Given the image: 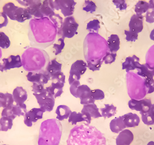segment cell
<instances>
[{
	"label": "cell",
	"mask_w": 154,
	"mask_h": 145,
	"mask_svg": "<svg viewBox=\"0 0 154 145\" xmlns=\"http://www.w3.org/2000/svg\"><path fill=\"white\" fill-rule=\"evenodd\" d=\"M87 69V64L82 60H78L73 62L69 72L68 82L70 85L76 80H79L81 75L85 73Z\"/></svg>",
	"instance_id": "obj_8"
},
{
	"label": "cell",
	"mask_w": 154,
	"mask_h": 145,
	"mask_svg": "<svg viewBox=\"0 0 154 145\" xmlns=\"http://www.w3.org/2000/svg\"><path fill=\"white\" fill-rule=\"evenodd\" d=\"M137 74L144 78H153L154 76V68L148 63L141 64L137 68Z\"/></svg>",
	"instance_id": "obj_24"
},
{
	"label": "cell",
	"mask_w": 154,
	"mask_h": 145,
	"mask_svg": "<svg viewBox=\"0 0 154 145\" xmlns=\"http://www.w3.org/2000/svg\"><path fill=\"white\" fill-rule=\"evenodd\" d=\"M22 66L21 58L20 55H11L7 58H3L0 62V71L3 72L14 68Z\"/></svg>",
	"instance_id": "obj_9"
},
{
	"label": "cell",
	"mask_w": 154,
	"mask_h": 145,
	"mask_svg": "<svg viewBox=\"0 0 154 145\" xmlns=\"http://www.w3.org/2000/svg\"><path fill=\"white\" fill-rule=\"evenodd\" d=\"M105 108L100 109V111L102 112V117L105 119L106 118H111L116 115V107L114 106L113 104H104Z\"/></svg>",
	"instance_id": "obj_30"
},
{
	"label": "cell",
	"mask_w": 154,
	"mask_h": 145,
	"mask_svg": "<svg viewBox=\"0 0 154 145\" xmlns=\"http://www.w3.org/2000/svg\"><path fill=\"white\" fill-rule=\"evenodd\" d=\"M116 53H112L110 52H108L106 55L103 58V60L105 64H111L115 62L116 57Z\"/></svg>",
	"instance_id": "obj_45"
},
{
	"label": "cell",
	"mask_w": 154,
	"mask_h": 145,
	"mask_svg": "<svg viewBox=\"0 0 154 145\" xmlns=\"http://www.w3.org/2000/svg\"></svg>",
	"instance_id": "obj_63"
},
{
	"label": "cell",
	"mask_w": 154,
	"mask_h": 145,
	"mask_svg": "<svg viewBox=\"0 0 154 145\" xmlns=\"http://www.w3.org/2000/svg\"><path fill=\"white\" fill-rule=\"evenodd\" d=\"M127 0H113V3L116 8L121 11L125 10L128 8V4L126 2Z\"/></svg>",
	"instance_id": "obj_49"
},
{
	"label": "cell",
	"mask_w": 154,
	"mask_h": 145,
	"mask_svg": "<svg viewBox=\"0 0 154 145\" xmlns=\"http://www.w3.org/2000/svg\"><path fill=\"white\" fill-rule=\"evenodd\" d=\"M124 32L126 36L125 39L127 41L135 42L138 39V34L130 30H125Z\"/></svg>",
	"instance_id": "obj_47"
},
{
	"label": "cell",
	"mask_w": 154,
	"mask_h": 145,
	"mask_svg": "<svg viewBox=\"0 0 154 145\" xmlns=\"http://www.w3.org/2000/svg\"><path fill=\"white\" fill-rule=\"evenodd\" d=\"M65 75L61 71L57 72L51 77V80L52 81H59L65 83Z\"/></svg>",
	"instance_id": "obj_48"
},
{
	"label": "cell",
	"mask_w": 154,
	"mask_h": 145,
	"mask_svg": "<svg viewBox=\"0 0 154 145\" xmlns=\"http://www.w3.org/2000/svg\"><path fill=\"white\" fill-rule=\"evenodd\" d=\"M63 18L54 14L50 17L33 18L29 22L28 38L31 46L46 49L55 42Z\"/></svg>",
	"instance_id": "obj_1"
},
{
	"label": "cell",
	"mask_w": 154,
	"mask_h": 145,
	"mask_svg": "<svg viewBox=\"0 0 154 145\" xmlns=\"http://www.w3.org/2000/svg\"><path fill=\"white\" fill-rule=\"evenodd\" d=\"M60 121L50 119L43 121L40 128L38 145H59L62 135Z\"/></svg>",
	"instance_id": "obj_5"
},
{
	"label": "cell",
	"mask_w": 154,
	"mask_h": 145,
	"mask_svg": "<svg viewBox=\"0 0 154 145\" xmlns=\"http://www.w3.org/2000/svg\"><path fill=\"white\" fill-rule=\"evenodd\" d=\"M134 135L129 129H125L120 133L116 139V145H130L134 140Z\"/></svg>",
	"instance_id": "obj_18"
},
{
	"label": "cell",
	"mask_w": 154,
	"mask_h": 145,
	"mask_svg": "<svg viewBox=\"0 0 154 145\" xmlns=\"http://www.w3.org/2000/svg\"><path fill=\"white\" fill-rule=\"evenodd\" d=\"M149 112L151 114L154 115V104H152L151 107H150V110H149Z\"/></svg>",
	"instance_id": "obj_58"
},
{
	"label": "cell",
	"mask_w": 154,
	"mask_h": 145,
	"mask_svg": "<svg viewBox=\"0 0 154 145\" xmlns=\"http://www.w3.org/2000/svg\"><path fill=\"white\" fill-rule=\"evenodd\" d=\"M12 111L16 117H20L21 115L24 116L25 114L27 112L26 106L25 104L22 105L13 104L12 106Z\"/></svg>",
	"instance_id": "obj_36"
},
{
	"label": "cell",
	"mask_w": 154,
	"mask_h": 145,
	"mask_svg": "<svg viewBox=\"0 0 154 145\" xmlns=\"http://www.w3.org/2000/svg\"><path fill=\"white\" fill-rule=\"evenodd\" d=\"M149 9V2L143 0L139 1L135 6L134 11L136 14L143 15Z\"/></svg>",
	"instance_id": "obj_32"
},
{
	"label": "cell",
	"mask_w": 154,
	"mask_h": 145,
	"mask_svg": "<svg viewBox=\"0 0 154 145\" xmlns=\"http://www.w3.org/2000/svg\"><path fill=\"white\" fill-rule=\"evenodd\" d=\"M122 117L126 127H135L138 126L140 121V118L137 114L131 112L126 114Z\"/></svg>",
	"instance_id": "obj_22"
},
{
	"label": "cell",
	"mask_w": 154,
	"mask_h": 145,
	"mask_svg": "<svg viewBox=\"0 0 154 145\" xmlns=\"http://www.w3.org/2000/svg\"><path fill=\"white\" fill-rule=\"evenodd\" d=\"M139 61L140 59L134 55L132 56H128L126 58L125 61L122 64V69L125 70L127 73L131 70H135L140 65Z\"/></svg>",
	"instance_id": "obj_19"
},
{
	"label": "cell",
	"mask_w": 154,
	"mask_h": 145,
	"mask_svg": "<svg viewBox=\"0 0 154 145\" xmlns=\"http://www.w3.org/2000/svg\"><path fill=\"white\" fill-rule=\"evenodd\" d=\"M18 8V6H15L13 2H8L2 7V12L6 14L10 20H14V13Z\"/></svg>",
	"instance_id": "obj_31"
},
{
	"label": "cell",
	"mask_w": 154,
	"mask_h": 145,
	"mask_svg": "<svg viewBox=\"0 0 154 145\" xmlns=\"http://www.w3.org/2000/svg\"><path fill=\"white\" fill-rule=\"evenodd\" d=\"M149 8H154V0H149Z\"/></svg>",
	"instance_id": "obj_56"
},
{
	"label": "cell",
	"mask_w": 154,
	"mask_h": 145,
	"mask_svg": "<svg viewBox=\"0 0 154 145\" xmlns=\"http://www.w3.org/2000/svg\"><path fill=\"white\" fill-rule=\"evenodd\" d=\"M147 145H154V142L153 141H150V142H149L148 143V144Z\"/></svg>",
	"instance_id": "obj_59"
},
{
	"label": "cell",
	"mask_w": 154,
	"mask_h": 145,
	"mask_svg": "<svg viewBox=\"0 0 154 145\" xmlns=\"http://www.w3.org/2000/svg\"><path fill=\"white\" fill-rule=\"evenodd\" d=\"M130 31L138 34L143 29V16L137 14H134L131 17L129 23Z\"/></svg>",
	"instance_id": "obj_15"
},
{
	"label": "cell",
	"mask_w": 154,
	"mask_h": 145,
	"mask_svg": "<svg viewBox=\"0 0 154 145\" xmlns=\"http://www.w3.org/2000/svg\"><path fill=\"white\" fill-rule=\"evenodd\" d=\"M33 95L35 97L40 108L45 112H51L53 110L55 105V98L53 95L46 90L39 94L33 93Z\"/></svg>",
	"instance_id": "obj_7"
},
{
	"label": "cell",
	"mask_w": 154,
	"mask_h": 145,
	"mask_svg": "<svg viewBox=\"0 0 154 145\" xmlns=\"http://www.w3.org/2000/svg\"><path fill=\"white\" fill-rule=\"evenodd\" d=\"M68 118V122L71 123L72 125H76L77 122L86 121L85 116L82 113L79 112L77 113L76 112H72Z\"/></svg>",
	"instance_id": "obj_33"
},
{
	"label": "cell",
	"mask_w": 154,
	"mask_h": 145,
	"mask_svg": "<svg viewBox=\"0 0 154 145\" xmlns=\"http://www.w3.org/2000/svg\"><path fill=\"white\" fill-rule=\"evenodd\" d=\"M109 52L106 40L98 33H89L84 41V56L86 61L102 59Z\"/></svg>",
	"instance_id": "obj_4"
},
{
	"label": "cell",
	"mask_w": 154,
	"mask_h": 145,
	"mask_svg": "<svg viewBox=\"0 0 154 145\" xmlns=\"http://www.w3.org/2000/svg\"><path fill=\"white\" fill-rule=\"evenodd\" d=\"M109 52L112 53H116L120 48V39L117 34H112L107 41Z\"/></svg>",
	"instance_id": "obj_25"
},
{
	"label": "cell",
	"mask_w": 154,
	"mask_h": 145,
	"mask_svg": "<svg viewBox=\"0 0 154 145\" xmlns=\"http://www.w3.org/2000/svg\"><path fill=\"white\" fill-rule=\"evenodd\" d=\"M13 120L6 117H2L0 119V127L2 131H7L11 129L13 125Z\"/></svg>",
	"instance_id": "obj_35"
},
{
	"label": "cell",
	"mask_w": 154,
	"mask_h": 145,
	"mask_svg": "<svg viewBox=\"0 0 154 145\" xmlns=\"http://www.w3.org/2000/svg\"><path fill=\"white\" fill-rule=\"evenodd\" d=\"M91 88L86 85H80L77 89L76 98H79L83 105L94 104L95 100L91 97Z\"/></svg>",
	"instance_id": "obj_11"
},
{
	"label": "cell",
	"mask_w": 154,
	"mask_h": 145,
	"mask_svg": "<svg viewBox=\"0 0 154 145\" xmlns=\"http://www.w3.org/2000/svg\"><path fill=\"white\" fill-rule=\"evenodd\" d=\"M128 105L131 110L144 113L149 112L152 104L151 100L149 99H144L140 100L131 99L129 101Z\"/></svg>",
	"instance_id": "obj_12"
},
{
	"label": "cell",
	"mask_w": 154,
	"mask_h": 145,
	"mask_svg": "<svg viewBox=\"0 0 154 145\" xmlns=\"http://www.w3.org/2000/svg\"><path fill=\"white\" fill-rule=\"evenodd\" d=\"M80 85V82L79 80H76L74 81L71 85H70L69 90L72 96L76 98V93H77V90L79 87Z\"/></svg>",
	"instance_id": "obj_52"
},
{
	"label": "cell",
	"mask_w": 154,
	"mask_h": 145,
	"mask_svg": "<svg viewBox=\"0 0 154 145\" xmlns=\"http://www.w3.org/2000/svg\"><path fill=\"white\" fill-rule=\"evenodd\" d=\"M110 128L112 132L118 134L126 128L122 117L116 118L110 122Z\"/></svg>",
	"instance_id": "obj_26"
},
{
	"label": "cell",
	"mask_w": 154,
	"mask_h": 145,
	"mask_svg": "<svg viewBox=\"0 0 154 145\" xmlns=\"http://www.w3.org/2000/svg\"><path fill=\"white\" fill-rule=\"evenodd\" d=\"M145 20L148 23H154V8H149L145 13Z\"/></svg>",
	"instance_id": "obj_51"
},
{
	"label": "cell",
	"mask_w": 154,
	"mask_h": 145,
	"mask_svg": "<svg viewBox=\"0 0 154 145\" xmlns=\"http://www.w3.org/2000/svg\"><path fill=\"white\" fill-rule=\"evenodd\" d=\"M65 83L59 81H52L51 86L46 87L45 89L48 92L53 95L55 99L57 97H60L63 92L64 86Z\"/></svg>",
	"instance_id": "obj_23"
},
{
	"label": "cell",
	"mask_w": 154,
	"mask_h": 145,
	"mask_svg": "<svg viewBox=\"0 0 154 145\" xmlns=\"http://www.w3.org/2000/svg\"><path fill=\"white\" fill-rule=\"evenodd\" d=\"M42 0H28V7L27 9L34 18H42L44 17L41 12V7L42 4Z\"/></svg>",
	"instance_id": "obj_17"
},
{
	"label": "cell",
	"mask_w": 154,
	"mask_h": 145,
	"mask_svg": "<svg viewBox=\"0 0 154 145\" xmlns=\"http://www.w3.org/2000/svg\"><path fill=\"white\" fill-rule=\"evenodd\" d=\"M100 28V23L98 20L94 19L87 23L86 29L90 33H98Z\"/></svg>",
	"instance_id": "obj_38"
},
{
	"label": "cell",
	"mask_w": 154,
	"mask_h": 145,
	"mask_svg": "<svg viewBox=\"0 0 154 145\" xmlns=\"http://www.w3.org/2000/svg\"><path fill=\"white\" fill-rule=\"evenodd\" d=\"M44 112L40 108H34L24 115V123L27 127H31L32 122H36L38 120L43 118Z\"/></svg>",
	"instance_id": "obj_14"
},
{
	"label": "cell",
	"mask_w": 154,
	"mask_h": 145,
	"mask_svg": "<svg viewBox=\"0 0 154 145\" xmlns=\"http://www.w3.org/2000/svg\"><path fill=\"white\" fill-rule=\"evenodd\" d=\"M13 99L15 104L22 105L27 99L28 95L26 91L21 87H16L13 91Z\"/></svg>",
	"instance_id": "obj_20"
},
{
	"label": "cell",
	"mask_w": 154,
	"mask_h": 145,
	"mask_svg": "<svg viewBox=\"0 0 154 145\" xmlns=\"http://www.w3.org/2000/svg\"><path fill=\"white\" fill-rule=\"evenodd\" d=\"M91 97L95 100L103 99L105 98V94L103 91L99 89L91 90Z\"/></svg>",
	"instance_id": "obj_43"
},
{
	"label": "cell",
	"mask_w": 154,
	"mask_h": 145,
	"mask_svg": "<svg viewBox=\"0 0 154 145\" xmlns=\"http://www.w3.org/2000/svg\"><path fill=\"white\" fill-rule=\"evenodd\" d=\"M11 41L9 37L2 32H0V48L7 49L10 47Z\"/></svg>",
	"instance_id": "obj_41"
},
{
	"label": "cell",
	"mask_w": 154,
	"mask_h": 145,
	"mask_svg": "<svg viewBox=\"0 0 154 145\" xmlns=\"http://www.w3.org/2000/svg\"></svg>",
	"instance_id": "obj_62"
},
{
	"label": "cell",
	"mask_w": 154,
	"mask_h": 145,
	"mask_svg": "<svg viewBox=\"0 0 154 145\" xmlns=\"http://www.w3.org/2000/svg\"><path fill=\"white\" fill-rule=\"evenodd\" d=\"M41 12L44 17H50L55 14L54 10H53L49 5L48 0H44L42 2Z\"/></svg>",
	"instance_id": "obj_34"
},
{
	"label": "cell",
	"mask_w": 154,
	"mask_h": 145,
	"mask_svg": "<svg viewBox=\"0 0 154 145\" xmlns=\"http://www.w3.org/2000/svg\"><path fill=\"white\" fill-rule=\"evenodd\" d=\"M48 4L53 10L59 11L60 10V0H48Z\"/></svg>",
	"instance_id": "obj_54"
},
{
	"label": "cell",
	"mask_w": 154,
	"mask_h": 145,
	"mask_svg": "<svg viewBox=\"0 0 154 145\" xmlns=\"http://www.w3.org/2000/svg\"><path fill=\"white\" fill-rule=\"evenodd\" d=\"M14 20L23 23L26 20L32 19V16L26 8L18 7L14 14Z\"/></svg>",
	"instance_id": "obj_21"
},
{
	"label": "cell",
	"mask_w": 154,
	"mask_h": 145,
	"mask_svg": "<svg viewBox=\"0 0 154 145\" xmlns=\"http://www.w3.org/2000/svg\"><path fill=\"white\" fill-rule=\"evenodd\" d=\"M149 38H150V39L154 41V29H153V30L151 31L150 35H149Z\"/></svg>",
	"instance_id": "obj_57"
},
{
	"label": "cell",
	"mask_w": 154,
	"mask_h": 145,
	"mask_svg": "<svg viewBox=\"0 0 154 145\" xmlns=\"http://www.w3.org/2000/svg\"><path fill=\"white\" fill-rule=\"evenodd\" d=\"M28 81L32 83H37L45 85L51 80V77L45 70L35 72H29L26 75Z\"/></svg>",
	"instance_id": "obj_10"
},
{
	"label": "cell",
	"mask_w": 154,
	"mask_h": 145,
	"mask_svg": "<svg viewBox=\"0 0 154 145\" xmlns=\"http://www.w3.org/2000/svg\"><path fill=\"white\" fill-rule=\"evenodd\" d=\"M65 46L64 42V39L60 38L58 39L57 43H54L53 48L54 49V52L55 55H58L61 53L62 50L63 49Z\"/></svg>",
	"instance_id": "obj_39"
},
{
	"label": "cell",
	"mask_w": 154,
	"mask_h": 145,
	"mask_svg": "<svg viewBox=\"0 0 154 145\" xmlns=\"http://www.w3.org/2000/svg\"><path fill=\"white\" fill-rule=\"evenodd\" d=\"M97 5L94 2L85 0L83 7V10L86 12L93 13L96 11Z\"/></svg>",
	"instance_id": "obj_42"
},
{
	"label": "cell",
	"mask_w": 154,
	"mask_h": 145,
	"mask_svg": "<svg viewBox=\"0 0 154 145\" xmlns=\"http://www.w3.org/2000/svg\"><path fill=\"white\" fill-rule=\"evenodd\" d=\"M67 145H106L103 134L95 127L85 124L71 130Z\"/></svg>",
	"instance_id": "obj_2"
},
{
	"label": "cell",
	"mask_w": 154,
	"mask_h": 145,
	"mask_svg": "<svg viewBox=\"0 0 154 145\" xmlns=\"http://www.w3.org/2000/svg\"><path fill=\"white\" fill-rule=\"evenodd\" d=\"M144 86L147 89L148 94L154 92V80L153 78H146L144 79Z\"/></svg>",
	"instance_id": "obj_44"
},
{
	"label": "cell",
	"mask_w": 154,
	"mask_h": 145,
	"mask_svg": "<svg viewBox=\"0 0 154 145\" xmlns=\"http://www.w3.org/2000/svg\"><path fill=\"white\" fill-rule=\"evenodd\" d=\"M16 1L21 6H24L26 8L28 7V0H16Z\"/></svg>",
	"instance_id": "obj_55"
},
{
	"label": "cell",
	"mask_w": 154,
	"mask_h": 145,
	"mask_svg": "<svg viewBox=\"0 0 154 145\" xmlns=\"http://www.w3.org/2000/svg\"><path fill=\"white\" fill-rule=\"evenodd\" d=\"M81 113L86 118L87 120L86 122L88 125L91 124V118H97L103 117L99 112V109L98 108L97 105L95 103L84 105Z\"/></svg>",
	"instance_id": "obj_13"
},
{
	"label": "cell",
	"mask_w": 154,
	"mask_h": 145,
	"mask_svg": "<svg viewBox=\"0 0 154 145\" xmlns=\"http://www.w3.org/2000/svg\"><path fill=\"white\" fill-rule=\"evenodd\" d=\"M142 115L143 122L147 125H154V115L150 112L140 113Z\"/></svg>",
	"instance_id": "obj_40"
},
{
	"label": "cell",
	"mask_w": 154,
	"mask_h": 145,
	"mask_svg": "<svg viewBox=\"0 0 154 145\" xmlns=\"http://www.w3.org/2000/svg\"><path fill=\"white\" fill-rule=\"evenodd\" d=\"M14 102L13 95L11 93H0V108H5L10 105H13Z\"/></svg>",
	"instance_id": "obj_29"
},
{
	"label": "cell",
	"mask_w": 154,
	"mask_h": 145,
	"mask_svg": "<svg viewBox=\"0 0 154 145\" xmlns=\"http://www.w3.org/2000/svg\"><path fill=\"white\" fill-rule=\"evenodd\" d=\"M78 23L73 16L66 17L59 30L57 36L60 38L71 39L77 34L78 29Z\"/></svg>",
	"instance_id": "obj_6"
},
{
	"label": "cell",
	"mask_w": 154,
	"mask_h": 145,
	"mask_svg": "<svg viewBox=\"0 0 154 145\" xmlns=\"http://www.w3.org/2000/svg\"><path fill=\"white\" fill-rule=\"evenodd\" d=\"M69 107L65 105H60L57 107L55 113L57 114V119L59 121H63L69 118L72 113Z\"/></svg>",
	"instance_id": "obj_27"
},
{
	"label": "cell",
	"mask_w": 154,
	"mask_h": 145,
	"mask_svg": "<svg viewBox=\"0 0 154 145\" xmlns=\"http://www.w3.org/2000/svg\"><path fill=\"white\" fill-rule=\"evenodd\" d=\"M8 23V17L3 12H0V28L7 27Z\"/></svg>",
	"instance_id": "obj_53"
},
{
	"label": "cell",
	"mask_w": 154,
	"mask_h": 145,
	"mask_svg": "<svg viewBox=\"0 0 154 145\" xmlns=\"http://www.w3.org/2000/svg\"><path fill=\"white\" fill-rule=\"evenodd\" d=\"M22 67L25 71L35 72L45 70L49 61L50 56L43 49L29 47L21 55Z\"/></svg>",
	"instance_id": "obj_3"
},
{
	"label": "cell",
	"mask_w": 154,
	"mask_h": 145,
	"mask_svg": "<svg viewBox=\"0 0 154 145\" xmlns=\"http://www.w3.org/2000/svg\"><path fill=\"white\" fill-rule=\"evenodd\" d=\"M87 61V68L91 71H98L100 70L102 64H103V59L99 60H92Z\"/></svg>",
	"instance_id": "obj_37"
},
{
	"label": "cell",
	"mask_w": 154,
	"mask_h": 145,
	"mask_svg": "<svg viewBox=\"0 0 154 145\" xmlns=\"http://www.w3.org/2000/svg\"><path fill=\"white\" fill-rule=\"evenodd\" d=\"M32 87V91L35 93H41L45 90L44 85L43 84H39V83H33Z\"/></svg>",
	"instance_id": "obj_50"
},
{
	"label": "cell",
	"mask_w": 154,
	"mask_h": 145,
	"mask_svg": "<svg viewBox=\"0 0 154 145\" xmlns=\"http://www.w3.org/2000/svg\"><path fill=\"white\" fill-rule=\"evenodd\" d=\"M76 4L74 0H60V10L65 17L72 16Z\"/></svg>",
	"instance_id": "obj_16"
},
{
	"label": "cell",
	"mask_w": 154,
	"mask_h": 145,
	"mask_svg": "<svg viewBox=\"0 0 154 145\" xmlns=\"http://www.w3.org/2000/svg\"><path fill=\"white\" fill-rule=\"evenodd\" d=\"M62 64L57 61L56 58L50 61L48 64L45 70L51 77L57 72L61 71Z\"/></svg>",
	"instance_id": "obj_28"
},
{
	"label": "cell",
	"mask_w": 154,
	"mask_h": 145,
	"mask_svg": "<svg viewBox=\"0 0 154 145\" xmlns=\"http://www.w3.org/2000/svg\"><path fill=\"white\" fill-rule=\"evenodd\" d=\"M0 131H1V127H0Z\"/></svg>",
	"instance_id": "obj_61"
},
{
	"label": "cell",
	"mask_w": 154,
	"mask_h": 145,
	"mask_svg": "<svg viewBox=\"0 0 154 145\" xmlns=\"http://www.w3.org/2000/svg\"><path fill=\"white\" fill-rule=\"evenodd\" d=\"M2 57V51L1 49L0 48V59Z\"/></svg>",
	"instance_id": "obj_60"
},
{
	"label": "cell",
	"mask_w": 154,
	"mask_h": 145,
	"mask_svg": "<svg viewBox=\"0 0 154 145\" xmlns=\"http://www.w3.org/2000/svg\"><path fill=\"white\" fill-rule=\"evenodd\" d=\"M12 106L13 105H10L5 108H3L1 114L2 117H7L11 118L13 120L16 118V116H15L13 113V111H12Z\"/></svg>",
	"instance_id": "obj_46"
}]
</instances>
